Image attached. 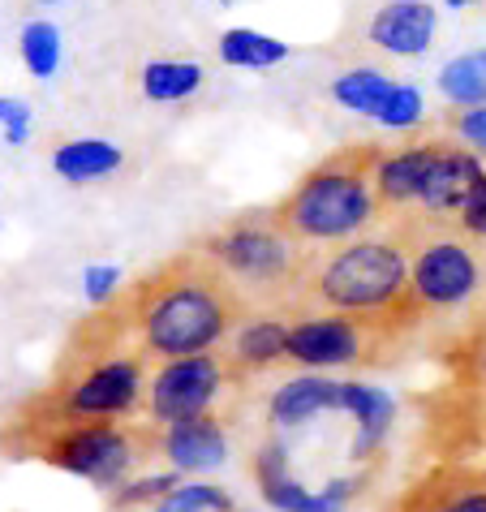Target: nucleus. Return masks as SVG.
Instances as JSON below:
<instances>
[{
  "instance_id": "473e14b6",
  "label": "nucleus",
  "mask_w": 486,
  "mask_h": 512,
  "mask_svg": "<svg viewBox=\"0 0 486 512\" xmlns=\"http://www.w3.org/2000/svg\"><path fill=\"white\" fill-rule=\"evenodd\" d=\"M448 9H465V5H478V0H443Z\"/></svg>"
},
{
  "instance_id": "b1692460",
  "label": "nucleus",
  "mask_w": 486,
  "mask_h": 512,
  "mask_svg": "<svg viewBox=\"0 0 486 512\" xmlns=\"http://www.w3.org/2000/svg\"><path fill=\"white\" fill-rule=\"evenodd\" d=\"M439 95L452 108H486V48L461 52L439 69Z\"/></svg>"
},
{
  "instance_id": "f704fd0d",
  "label": "nucleus",
  "mask_w": 486,
  "mask_h": 512,
  "mask_svg": "<svg viewBox=\"0 0 486 512\" xmlns=\"http://www.w3.org/2000/svg\"><path fill=\"white\" fill-rule=\"evenodd\" d=\"M207 5H237V0H207Z\"/></svg>"
},
{
  "instance_id": "4be33fe9",
  "label": "nucleus",
  "mask_w": 486,
  "mask_h": 512,
  "mask_svg": "<svg viewBox=\"0 0 486 512\" xmlns=\"http://www.w3.org/2000/svg\"><path fill=\"white\" fill-rule=\"evenodd\" d=\"M207 69L198 61H147L138 69V91L151 104H181L203 91Z\"/></svg>"
},
{
  "instance_id": "423d86ee",
  "label": "nucleus",
  "mask_w": 486,
  "mask_h": 512,
  "mask_svg": "<svg viewBox=\"0 0 486 512\" xmlns=\"http://www.w3.org/2000/svg\"><path fill=\"white\" fill-rule=\"evenodd\" d=\"M198 250L228 276V284L246 297V306L263 310H289L314 259L276 220V207L241 211L224 229L198 241Z\"/></svg>"
},
{
  "instance_id": "7c9ffc66",
  "label": "nucleus",
  "mask_w": 486,
  "mask_h": 512,
  "mask_svg": "<svg viewBox=\"0 0 486 512\" xmlns=\"http://www.w3.org/2000/svg\"><path fill=\"white\" fill-rule=\"evenodd\" d=\"M448 130L456 142H465L474 155H486V108H465V112H452Z\"/></svg>"
},
{
  "instance_id": "2eb2a0df",
  "label": "nucleus",
  "mask_w": 486,
  "mask_h": 512,
  "mask_svg": "<svg viewBox=\"0 0 486 512\" xmlns=\"http://www.w3.org/2000/svg\"><path fill=\"white\" fill-rule=\"evenodd\" d=\"M482 177H486V168H482L478 155L469 151L465 142L443 138V147H439L435 164H431V177H426V190H422V198H418L422 216H431V220H452V224H456V211L465 207L469 190H474Z\"/></svg>"
},
{
  "instance_id": "0eeeda50",
  "label": "nucleus",
  "mask_w": 486,
  "mask_h": 512,
  "mask_svg": "<svg viewBox=\"0 0 486 512\" xmlns=\"http://www.w3.org/2000/svg\"><path fill=\"white\" fill-rule=\"evenodd\" d=\"M409 233V306L422 323L452 315L474 302L482 289L478 241L465 237L452 220H405Z\"/></svg>"
},
{
  "instance_id": "9b49d317",
  "label": "nucleus",
  "mask_w": 486,
  "mask_h": 512,
  "mask_svg": "<svg viewBox=\"0 0 486 512\" xmlns=\"http://www.w3.org/2000/svg\"><path fill=\"white\" fill-rule=\"evenodd\" d=\"M250 474H254V487H259L263 500L276 508V512H349V504L362 495L366 478L370 474H345V478H332L327 487H306L302 478L293 474L289 465V448H284L280 435H271L267 444H259L250 461Z\"/></svg>"
},
{
  "instance_id": "2f4dec72",
  "label": "nucleus",
  "mask_w": 486,
  "mask_h": 512,
  "mask_svg": "<svg viewBox=\"0 0 486 512\" xmlns=\"http://www.w3.org/2000/svg\"><path fill=\"white\" fill-rule=\"evenodd\" d=\"M456 229H461L465 237H474V241H486V177L469 190L465 207L456 211Z\"/></svg>"
},
{
  "instance_id": "5701e85b",
  "label": "nucleus",
  "mask_w": 486,
  "mask_h": 512,
  "mask_svg": "<svg viewBox=\"0 0 486 512\" xmlns=\"http://www.w3.org/2000/svg\"><path fill=\"white\" fill-rule=\"evenodd\" d=\"M392 91H396V78H388L383 69H370V65L345 69V74L332 78V99L336 104L357 112V117H370V121L383 112V104L392 99Z\"/></svg>"
},
{
  "instance_id": "6ab92c4d",
  "label": "nucleus",
  "mask_w": 486,
  "mask_h": 512,
  "mask_svg": "<svg viewBox=\"0 0 486 512\" xmlns=\"http://www.w3.org/2000/svg\"><path fill=\"white\" fill-rule=\"evenodd\" d=\"M160 457L168 461V469L177 474H203V469H216L228 461V426L224 418L207 414V418H190L160 431Z\"/></svg>"
},
{
  "instance_id": "1a4fd4ad",
  "label": "nucleus",
  "mask_w": 486,
  "mask_h": 512,
  "mask_svg": "<svg viewBox=\"0 0 486 512\" xmlns=\"http://www.w3.org/2000/svg\"><path fill=\"white\" fill-rule=\"evenodd\" d=\"M431 435L439 461H474V452L486 448V319L448 349V383L435 396Z\"/></svg>"
},
{
  "instance_id": "aec40b11",
  "label": "nucleus",
  "mask_w": 486,
  "mask_h": 512,
  "mask_svg": "<svg viewBox=\"0 0 486 512\" xmlns=\"http://www.w3.org/2000/svg\"><path fill=\"white\" fill-rule=\"evenodd\" d=\"M48 164H52L56 177L69 181V186H87V181L121 173L125 151L112 138H65V142H56L52 147Z\"/></svg>"
},
{
  "instance_id": "20e7f679",
  "label": "nucleus",
  "mask_w": 486,
  "mask_h": 512,
  "mask_svg": "<svg viewBox=\"0 0 486 512\" xmlns=\"http://www.w3.org/2000/svg\"><path fill=\"white\" fill-rule=\"evenodd\" d=\"M5 461H44L74 478L95 482L99 491H117L130 482L142 457H160V431L151 422H56L31 409H13L0 426Z\"/></svg>"
},
{
  "instance_id": "dca6fc26",
  "label": "nucleus",
  "mask_w": 486,
  "mask_h": 512,
  "mask_svg": "<svg viewBox=\"0 0 486 512\" xmlns=\"http://www.w3.org/2000/svg\"><path fill=\"white\" fill-rule=\"evenodd\" d=\"M439 147H443V138H418V142H405V147L379 155V164H375V194H379L383 211L418 207Z\"/></svg>"
},
{
  "instance_id": "c85d7f7f",
  "label": "nucleus",
  "mask_w": 486,
  "mask_h": 512,
  "mask_svg": "<svg viewBox=\"0 0 486 512\" xmlns=\"http://www.w3.org/2000/svg\"><path fill=\"white\" fill-rule=\"evenodd\" d=\"M121 293H125V272L117 263H87L82 267V297H87L95 310L112 306Z\"/></svg>"
},
{
  "instance_id": "f8f14e48",
  "label": "nucleus",
  "mask_w": 486,
  "mask_h": 512,
  "mask_svg": "<svg viewBox=\"0 0 486 512\" xmlns=\"http://www.w3.org/2000/svg\"><path fill=\"white\" fill-rule=\"evenodd\" d=\"M392 512H486V461H439Z\"/></svg>"
},
{
  "instance_id": "7ed1b4c3",
  "label": "nucleus",
  "mask_w": 486,
  "mask_h": 512,
  "mask_svg": "<svg viewBox=\"0 0 486 512\" xmlns=\"http://www.w3.org/2000/svg\"><path fill=\"white\" fill-rule=\"evenodd\" d=\"M289 310H332L400 327H422L409 306V233L405 224L379 237H353L310 259Z\"/></svg>"
},
{
  "instance_id": "412c9836",
  "label": "nucleus",
  "mask_w": 486,
  "mask_h": 512,
  "mask_svg": "<svg viewBox=\"0 0 486 512\" xmlns=\"http://www.w3.org/2000/svg\"><path fill=\"white\" fill-rule=\"evenodd\" d=\"M216 52L228 69H276L280 61H289L293 48L276 35H263L254 26H228L216 39Z\"/></svg>"
},
{
  "instance_id": "f03ea898",
  "label": "nucleus",
  "mask_w": 486,
  "mask_h": 512,
  "mask_svg": "<svg viewBox=\"0 0 486 512\" xmlns=\"http://www.w3.org/2000/svg\"><path fill=\"white\" fill-rule=\"evenodd\" d=\"M147 366L121 302L99 306L69 332L48 388L22 409L56 422H134L147 405Z\"/></svg>"
},
{
  "instance_id": "9d476101",
  "label": "nucleus",
  "mask_w": 486,
  "mask_h": 512,
  "mask_svg": "<svg viewBox=\"0 0 486 512\" xmlns=\"http://www.w3.org/2000/svg\"><path fill=\"white\" fill-rule=\"evenodd\" d=\"M228 388H237V383L228 375V362L220 349L160 362V366H151L142 422H151L155 431H168V426H177V422L207 418Z\"/></svg>"
},
{
  "instance_id": "c9c22d12",
  "label": "nucleus",
  "mask_w": 486,
  "mask_h": 512,
  "mask_svg": "<svg viewBox=\"0 0 486 512\" xmlns=\"http://www.w3.org/2000/svg\"><path fill=\"white\" fill-rule=\"evenodd\" d=\"M237 512H246V508H237Z\"/></svg>"
},
{
  "instance_id": "a211bd4d",
  "label": "nucleus",
  "mask_w": 486,
  "mask_h": 512,
  "mask_svg": "<svg viewBox=\"0 0 486 512\" xmlns=\"http://www.w3.org/2000/svg\"><path fill=\"white\" fill-rule=\"evenodd\" d=\"M439 13L431 0H388L375 9V18L366 26V39L392 56H422L435 39Z\"/></svg>"
},
{
  "instance_id": "cd10ccee",
  "label": "nucleus",
  "mask_w": 486,
  "mask_h": 512,
  "mask_svg": "<svg viewBox=\"0 0 486 512\" xmlns=\"http://www.w3.org/2000/svg\"><path fill=\"white\" fill-rule=\"evenodd\" d=\"M422 117H426V99H422V91H418V87H409V82H396L392 99L383 104V112H379L375 121L383 125V130L405 134V130H413V125H422Z\"/></svg>"
},
{
  "instance_id": "72a5a7b5",
  "label": "nucleus",
  "mask_w": 486,
  "mask_h": 512,
  "mask_svg": "<svg viewBox=\"0 0 486 512\" xmlns=\"http://www.w3.org/2000/svg\"><path fill=\"white\" fill-rule=\"evenodd\" d=\"M35 5H44V9H52V5H65V0H35Z\"/></svg>"
},
{
  "instance_id": "f3484780",
  "label": "nucleus",
  "mask_w": 486,
  "mask_h": 512,
  "mask_svg": "<svg viewBox=\"0 0 486 512\" xmlns=\"http://www.w3.org/2000/svg\"><path fill=\"white\" fill-rule=\"evenodd\" d=\"M345 418H353V444L349 461L353 465H375L388 448V435L396 426V401L375 383L349 379L345 383Z\"/></svg>"
},
{
  "instance_id": "f257e3e1",
  "label": "nucleus",
  "mask_w": 486,
  "mask_h": 512,
  "mask_svg": "<svg viewBox=\"0 0 486 512\" xmlns=\"http://www.w3.org/2000/svg\"><path fill=\"white\" fill-rule=\"evenodd\" d=\"M130 319L134 345L151 366L224 349L237 323L250 315L228 276L198 246L173 254L117 297Z\"/></svg>"
},
{
  "instance_id": "393cba45",
  "label": "nucleus",
  "mask_w": 486,
  "mask_h": 512,
  "mask_svg": "<svg viewBox=\"0 0 486 512\" xmlns=\"http://www.w3.org/2000/svg\"><path fill=\"white\" fill-rule=\"evenodd\" d=\"M18 56L31 78H56V69H61V26L48 18H31L18 35Z\"/></svg>"
},
{
  "instance_id": "39448f33",
  "label": "nucleus",
  "mask_w": 486,
  "mask_h": 512,
  "mask_svg": "<svg viewBox=\"0 0 486 512\" xmlns=\"http://www.w3.org/2000/svg\"><path fill=\"white\" fill-rule=\"evenodd\" d=\"M383 147L362 142V147L332 151L327 160L306 168L302 181L276 203V220L302 246H345L362 237L379 220L375 194V164Z\"/></svg>"
},
{
  "instance_id": "ddd939ff",
  "label": "nucleus",
  "mask_w": 486,
  "mask_h": 512,
  "mask_svg": "<svg viewBox=\"0 0 486 512\" xmlns=\"http://www.w3.org/2000/svg\"><path fill=\"white\" fill-rule=\"evenodd\" d=\"M224 362L233 383L259 379L289 362V310H259L237 323V332L224 340Z\"/></svg>"
},
{
  "instance_id": "a878e982",
  "label": "nucleus",
  "mask_w": 486,
  "mask_h": 512,
  "mask_svg": "<svg viewBox=\"0 0 486 512\" xmlns=\"http://www.w3.org/2000/svg\"><path fill=\"white\" fill-rule=\"evenodd\" d=\"M177 469H164V474H142V478H130L125 487H117L108 495V508L112 512H138V508H155L164 500V495H173L181 487Z\"/></svg>"
},
{
  "instance_id": "bb28decb",
  "label": "nucleus",
  "mask_w": 486,
  "mask_h": 512,
  "mask_svg": "<svg viewBox=\"0 0 486 512\" xmlns=\"http://www.w3.org/2000/svg\"><path fill=\"white\" fill-rule=\"evenodd\" d=\"M151 512H237V500L216 482H181Z\"/></svg>"
},
{
  "instance_id": "c756f323",
  "label": "nucleus",
  "mask_w": 486,
  "mask_h": 512,
  "mask_svg": "<svg viewBox=\"0 0 486 512\" xmlns=\"http://www.w3.org/2000/svg\"><path fill=\"white\" fill-rule=\"evenodd\" d=\"M0 134L9 147H26L31 138V104L18 95H0Z\"/></svg>"
},
{
  "instance_id": "6e6552de",
  "label": "nucleus",
  "mask_w": 486,
  "mask_h": 512,
  "mask_svg": "<svg viewBox=\"0 0 486 512\" xmlns=\"http://www.w3.org/2000/svg\"><path fill=\"white\" fill-rule=\"evenodd\" d=\"M409 327L332 315V310H289V366L340 371V366H388L405 345Z\"/></svg>"
},
{
  "instance_id": "4468645a",
  "label": "nucleus",
  "mask_w": 486,
  "mask_h": 512,
  "mask_svg": "<svg viewBox=\"0 0 486 512\" xmlns=\"http://www.w3.org/2000/svg\"><path fill=\"white\" fill-rule=\"evenodd\" d=\"M345 383L323 371H302L293 379H284L276 392L267 396V426L276 435L284 431H302L323 414H345Z\"/></svg>"
}]
</instances>
